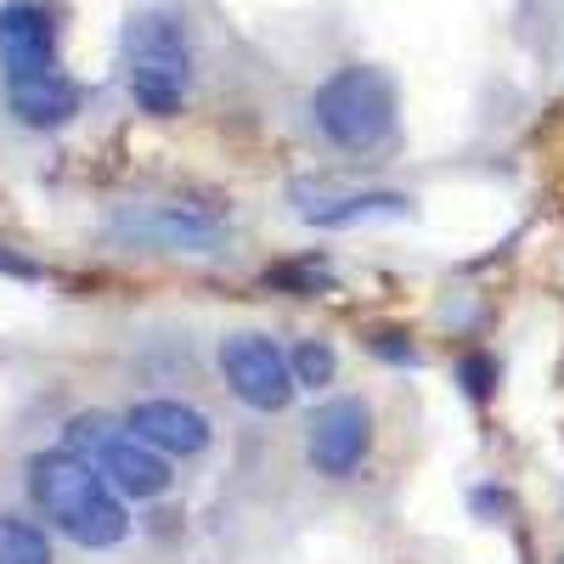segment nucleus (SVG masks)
Masks as SVG:
<instances>
[{"instance_id":"nucleus-1","label":"nucleus","mask_w":564,"mask_h":564,"mask_svg":"<svg viewBox=\"0 0 564 564\" xmlns=\"http://www.w3.org/2000/svg\"><path fill=\"white\" fill-rule=\"evenodd\" d=\"M29 497L74 547H119L130 536V508L108 486V475L90 457L52 446L29 457Z\"/></svg>"},{"instance_id":"nucleus-2","label":"nucleus","mask_w":564,"mask_h":564,"mask_svg":"<svg viewBox=\"0 0 564 564\" xmlns=\"http://www.w3.org/2000/svg\"><path fill=\"white\" fill-rule=\"evenodd\" d=\"M311 124L339 153H384L401 130L395 79L379 63H345L311 90Z\"/></svg>"},{"instance_id":"nucleus-3","label":"nucleus","mask_w":564,"mask_h":564,"mask_svg":"<svg viewBox=\"0 0 564 564\" xmlns=\"http://www.w3.org/2000/svg\"><path fill=\"white\" fill-rule=\"evenodd\" d=\"M124 79H130V102L153 119H175L193 90V45L175 12L148 7L135 12L124 29Z\"/></svg>"},{"instance_id":"nucleus-4","label":"nucleus","mask_w":564,"mask_h":564,"mask_svg":"<svg viewBox=\"0 0 564 564\" xmlns=\"http://www.w3.org/2000/svg\"><path fill=\"white\" fill-rule=\"evenodd\" d=\"M63 446L90 457L108 475V486L119 497H135V502H153L175 486V468L159 446H148L130 423L108 417V412H79L68 417V430H63Z\"/></svg>"},{"instance_id":"nucleus-5","label":"nucleus","mask_w":564,"mask_h":564,"mask_svg":"<svg viewBox=\"0 0 564 564\" xmlns=\"http://www.w3.org/2000/svg\"><path fill=\"white\" fill-rule=\"evenodd\" d=\"M108 231L130 249L153 254H220L226 249V220L193 204H119L108 215Z\"/></svg>"},{"instance_id":"nucleus-6","label":"nucleus","mask_w":564,"mask_h":564,"mask_svg":"<svg viewBox=\"0 0 564 564\" xmlns=\"http://www.w3.org/2000/svg\"><path fill=\"white\" fill-rule=\"evenodd\" d=\"M215 361H220L226 390L238 395L249 412H289L294 395H300L289 356H282V345L265 339V334H226Z\"/></svg>"},{"instance_id":"nucleus-7","label":"nucleus","mask_w":564,"mask_h":564,"mask_svg":"<svg viewBox=\"0 0 564 564\" xmlns=\"http://www.w3.org/2000/svg\"><path fill=\"white\" fill-rule=\"evenodd\" d=\"M372 452V406L361 395H327L305 423V457L322 480H350Z\"/></svg>"},{"instance_id":"nucleus-8","label":"nucleus","mask_w":564,"mask_h":564,"mask_svg":"<svg viewBox=\"0 0 564 564\" xmlns=\"http://www.w3.org/2000/svg\"><path fill=\"white\" fill-rule=\"evenodd\" d=\"M124 423H130V430L148 441V446H159L164 457H198V452H209V441H215L209 412L186 406V401H170V395L135 401Z\"/></svg>"},{"instance_id":"nucleus-9","label":"nucleus","mask_w":564,"mask_h":564,"mask_svg":"<svg viewBox=\"0 0 564 564\" xmlns=\"http://www.w3.org/2000/svg\"><path fill=\"white\" fill-rule=\"evenodd\" d=\"M0 63H7V74H34L57 63V18L40 0L0 7Z\"/></svg>"},{"instance_id":"nucleus-10","label":"nucleus","mask_w":564,"mask_h":564,"mask_svg":"<svg viewBox=\"0 0 564 564\" xmlns=\"http://www.w3.org/2000/svg\"><path fill=\"white\" fill-rule=\"evenodd\" d=\"M294 204H300V220L322 226V231H345V226H361V220H401V215H412V198L390 193V186H356V193H322V198H311L305 186H294Z\"/></svg>"},{"instance_id":"nucleus-11","label":"nucleus","mask_w":564,"mask_h":564,"mask_svg":"<svg viewBox=\"0 0 564 564\" xmlns=\"http://www.w3.org/2000/svg\"><path fill=\"white\" fill-rule=\"evenodd\" d=\"M7 108L29 130H57L79 113V85L57 63L34 68V74H7Z\"/></svg>"},{"instance_id":"nucleus-12","label":"nucleus","mask_w":564,"mask_h":564,"mask_svg":"<svg viewBox=\"0 0 564 564\" xmlns=\"http://www.w3.org/2000/svg\"><path fill=\"white\" fill-rule=\"evenodd\" d=\"M0 564H52V542H45L40 525L0 513Z\"/></svg>"},{"instance_id":"nucleus-13","label":"nucleus","mask_w":564,"mask_h":564,"mask_svg":"<svg viewBox=\"0 0 564 564\" xmlns=\"http://www.w3.org/2000/svg\"><path fill=\"white\" fill-rule=\"evenodd\" d=\"M289 367H294V384L300 390L322 395L327 384H334V372H339V356H334V345H322V339H300L289 350Z\"/></svg>"},{"instance_id":"nucleus-14","label":"nucleus","mask_w":564,"mask_h":564,"mask_svg":"<svg viewBox=\"0 0 564 564\" xmlns=\"http://www.w3.org/2000/svg\"><path fill=\"white\" fill-rule=\"evenodd\" d=\"M265 282L271 289H289V294H322L327 282H334V271H327L322 260H289V265H271Z\"/></svg>"},{"instance_id":"nucleus-15","label":"nucleus","mask_w":564,"mask_h":564,"mask_svg":"<svg viewBox=\"0 0 564 564\" xmlns=\"http://www.w3.org/2000/svg\"><path fill=\"white\" fill-rule=\"evenodd\" d=\"M457 390H468V401H491V390H497V356L468 350L457 361Z\"/></svg>"},{"instance_id":"nucleus-16","label":"nucleus","mask_w":564,"mask_h":564,"mask_svg":"<svg viewBox=\"0 0 564 564\" xmlns=\"http://www.w3.org/2000/svg\"><path fill=\"white\" fill-rule=\"evenodd\" d=\"M367 350H372V356H384V361H395V367H417V350H412L401 334H390V327L367 334Z\"/></svg>"}]
</instances>
